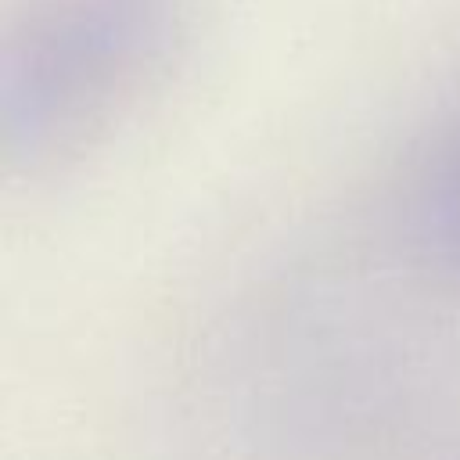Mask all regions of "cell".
Listing matches in <instances>:
<instances>
[{"mask_svg": "<svg viewBox=\"0 0 460 460\" xmlns=\"http://www.w3.org/2000/svg\"><path fill=\"white\" fill-rule=\"evenodd\" d=\"M176 0H36L4 50L0 126L43 162L101 129L165 58Z\"/></svg>", "mask_w": 460, "mask_h": 460, "instance_id": "1", "label": "cell"}, {"mask_svg": "<svg viewBox=\"0 0 460 460\" xmlns=\"http://www.w3.org/2000/svg\"><path fill=\"white\" fill-rule=\"evenodd\" d=\"M410 241L431 270L460 280V119L435 140L413 180Z\"/></svg>", "mask_w": 460, "mask_h": 460, "instance_id": "2", "label": "cell"}]
</instances>
